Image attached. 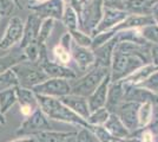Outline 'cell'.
Masks as SVG:
<instances>
[{
  "label": "cell",
  "mask_w": 158,
  "mask_h": 142,
  "mask_svg": "<svg viewBox=\"0 0 158 142\" xmlns=\"http://www.w3.org/2000/svg\"><path fill=\"white\" fill-rule=\"evenodd\" d=\"M38 63L48 78H60V80H67V81H72L77 78V74L73 69L48 59L46 45H40V54Z\"/></svg>",
  "instance_id": "cell-5"
},
{
  "label": "cell",
  "mask_w": 158,
  "mask_h": 142,
  "mask_svg": "<svg viewBox=\"0 0 158 142\" xmlns=\"http://www.w3.org/2000/svg\"><path fill=\"white\" fill-rule=\"evenodd\" d=\"M151 44H137L131 41H117L113 47L110 67L111 82L124 80L135 70L151 63Z\"/></svg>",
  "instance_id": "cell-1"
},
{
  "label": "cell",
  "mask_w": 158,
  "mask_h": 142,
  "mask_svg": "<svg viewBox=\"0 0 158 142\" xmlns=\"http://www.w3.org/2000/svg\"><path fill=\"white\" fill-rule=\"evenodd\" d=\"M77 131H56L45 130L34 134L37 142H77Z\"/></svg>",
  "instance_id": "cell-18"
},
{
  "label": "cell",
  "mask_w": 158,
  "mask_h": 142,
  "mask_svg": "<svg viewBox=\"0 0 158 142\" xmlns=\"http://www.w3.org/2000/svg\"><path fill=\"white\" fill-rule=\"evenodd\" d=\"M104 128L117 140H124L132 135L131 133L126 129V127L123 124V122L119 120V117L116 114L111 113L106 123L104 124Z\"/></svg>",
  "instance_id": "cell-23"
},
{
  "label": "cell",
  "mask_w": 158,
  "mask_h": 142,
  "mask_svg": "<svg viewBox=\"0 0 158 142\" xmlns=\"http://www.w3.org/2000/svg\"><path fill=\"white\" fill-rule=\"evenodd\" d=\"M35 96H37V100H38L39 108L46 115L47 118L69 123V124H73L78 128L83 127V128L90 129L91 126H89L85 120H83L80 116L74 114L71 109H69L65 104H63L58 98L48 97V96H41V95H35Z\"/></svg>",
  "instance_id": "cell-2"
},
{
  "label": "cell",
  "mask_w": 158,
  "mask_h": 142,
  "mask_svg": "<svg viewBox=\"0 0 158 142\" xmlns=\"http://www.w3.org/2000/svg\"><path fill=\"white\" fill-rule=\"evenodd\" d=\"M6 124V118H5V115H2L0 113V126H5Z\"/></svg>",
  "instance_id": "cell-50"
},
{
  "label": "cell",
  "mask_w": 158,
  "mask_h": 142,
  "mask_svg": "<svg viewBox=\"0 0 158 142\" xmlns=\"http://www.w3.org/2000/svg\"><path fill=\"white\" fill-rule=\"evenodd\" d=\"M15 103H17L15 88L4 90L0 93V113L2 115L7 114Z\"/></svg>",
  "instance_id": "cell-27"
},
{
  "label": "cell",
  "mask_w": 158,
  "mask_h": 142,
  "mask_svg": "<svg viewBox=\"0 0 158 142\" xmlns=\"http://www.w3.org/2000/svg\"><path fill=\"white\" fill-rule=\"evenodd\" d=\"M71 34V38L74 44H77L81 47H89L91 49V44H92V37L91 34L85 33L81 30H74V31H69Z\"/></svg>",
  "instance_id": "cell-32"
},
{
  "label": "cell",
  "mask_w": 158,
  "mask_h": 142,
  "mask_svg": "<svg viewBox=\"0 0 158 142\" xmlns=\"http://www.w3.org/2000/svg\"><path fill=\"white\" fill-rule=\"evenodd\" d=\"M32 90L35 95L60 98L63 96L71 94V84H70V81L67 80L48 78L41 84L34 87Z\"/></svg>",
  "instance_id": "cell-9"
},
{
  "label": "cell",
  "mask_w": 158,
  "mask_h": 142,
  "mask_svg": "<svg viewBox=\"0 0 158 142\" xmlns=\"http://www.w3.org/2000/svg\"><path fill=\"white\" fill-rule=\"evenodd\" d=\"M63 104H65L69 109H71L74 114L80 116L83 120H85L90 116L91 111L87 104V98L86 97H81V96H77V95L69 94L66 96H63L58 98Z\"/></svg>",
  "instance_id": "cell-14"
},
{
  "label": "cell",
  "mask_w": 158,
  "mask_h": 142,
  "mask_svg": "<svg viewBox=\"0 0 158 142\" xmlns=\"http://www.w3.org/2000/svg\"><path fill=\"white\" fill-rule=\"evenodd\" d=\"M71 58L72 61L76 63L77 68L80 71H89L91 68L94 67V54L93 50L89 49V47H81L74 44L72 41L71 45Z\"/></svg>",
  "instance_id": "cell-12"
},
{
  "label": "cell",
  "mask_w": 158,
  "mask_h": 142,
  "mask_svg": "<svg viewBox=\"0 0 158 142\" xmlns=\"http://www.w3.org/2000/svg\"><path fill=\"white\" fill-rule=\"evenodd\" d=\"M64 6H65V4L63 2V0H48L41 5L30 8V11H31V13L39 17L41 20H44V19L61 20Z\"/></svg>",
  "instance_id": "cell-11"
},
{
  "label": "cell",
  "mask_w": 158,
  "mask_h": 142,
  "mask_svg": "<svg viewBox=\"0 0 158 142\" xmlns=\"http://www.w3.org/2000/svg\"><path fill=\"white\" fill-rule=\"evenodd\" d=\"M23 50V54L25 56V59L28 62H38L39 61L40 54V45L37 41H33L31 44H28Z\"/></svg>",
  "instance_id": "cell-34"
},
{
  "label": "cell",
  "mask_w": 158,
  "mask_h": 142,
  "mask_svg": "<svg viewBox=\"0 0 158 142\" xmlns=\"http://www.w3.org/2000/svg\"><path fill=\"white\" fill-rule=\"evenodd\" d=\"M156 4L151 0H127L124 2V10L127 14L151 15Z\"/></svg>",
  "instance_id": "cell-22"
},
{
  "label": "cell",
  "mask_w": 158,
  "mask_h": 142,
  "mask_svg": "<svg viewBox=\"0 0 158 142\" xmlns=\"http://www.w3.org/2000/svg\"><path fill=\"white\" fill-rule=\"evenodd\" d=\"M76 139H77V142H98L97 137L90 129L83 128V127H80L77 130Z\"/></svg>",
  "instance_id": "cell-38"
},
{
  "label": "cell",
  "mask_w": 158,
  "mask_h": 142,
  "mask_svg": "<svg viewBox=\"0 0 158 142\" xmlns=\"http://www.w3.org/2000/svg\"><path fill=\"white\" fill-rule=\"evenodd\" d=\"M23 33H24V21L20 17L14 15L10 19L5 33L0 39V52L10 51L14 46L19 45L23 39Z\"/></svg>",
  "instance_id": "cell-7"
},
{
  "label": "cell",
  "mask_w": 158,
  "mask_h": 142,
  "mask_svg": "<svg viewBox=\"0 0 158 142\" xmlns=\"http://www.w3.org/2000/svg\"><path fill=\"white\" fill-rule=\"evenodd\" d=\"M137 87H140L148 91H151L153 94L158 95V71L152 74L149 78H146L143 83H140Z\"/></svg>",
  "instance_id": "cell-37"
},
{
  "label": "cell",
  "mask_w": 158,
  "mask_h": 142,
  "mask_svg": "<svg viewBox=\"0 0 158 142\" xmlns=\"http://www.w3.org/2000/svg\"><path fill=\"white\" fill-rule=\"evenodd\" d=\"M61 23L64 24V26L69 31H74L79 28V18L78 13L76 12V10L73 7L65 5L64 6V12L61 15Z\"/></svg>",
  "instance_id": "cell-26"
},
{
  "label": "cell",
  "mask_w": 158,
  "mask_h": 142,
  "mask_svg": "<svg viewBox=\"0 0 158 142\" xmlns=\"http://www.w3.org/2000/svg\"><path fill=\"white\" fill-rule=\"evenodd\" d=\"M52 52H53V57H54V62L59 63L61 65H66L67 67L70 64V62L72 61L71 52L65 50L64 47H61L59 44L53 47Z\"/></svg>",
  "instance_id": "cell-33"
},
{
  "label": "cell",
  "mask_w": 158,
  "mask_h": 142,
  "mask_svg": "<svg viewBox=\"0 0 158 142\" xmlns=\"http://www.w3.org/2000/svg\"><path fill=\"white\" fill-rule=\"evenodd\" d=\"M46 1H48V0H27V7L30 10V8L38 6V5H41V4L46 2Z\"/></svg>",
  "instance_id": "cell-46"
},
{
  "label": "cell",
  "mask_w": 158,
  "mask_h": 142,
  "mask_svg": "<svg viewBox=\"0 0 158 142\" xmlns=\"http://www.w3.org/2000/svg\"><path fill=\"white\" fill-rule=\"evenodd\" d=\"M116 142H139V136L137 135V133H136V134H133V135H131L130 137H127V139L117 140Z\"/></svg>",
  "instance_id": "cell-47"
},
{
  "label": "cell",
  "mask_w": 158,
  "mask_h": 142,
  "mask_svg": "<svg viewBox=\"0 0 158 142\" xmlns=\"http://www.w3.org/2000/svg\"><path fill=\"white\" fill-rule=\"evenodd\" d=\"M139 32L146 43L151 45H158V25L156 23L139 28Z\"/></svg>",
  "instance_id": "cell-31"
},
{
  "label": "cell",
  "mask_w": 158,
  "mask_h": 142,
  "mask_svg": "<svg viewBox=\"0 0 158 142\" xmlns=\"http://www.w3.org/2000/svg\"><path fill=\"white\" fill-rule=\"evenodd\" d=\"M24 61H26V59H25V56L20 47H18V50H14L13 52L12 51L6 52L4 56H0V74L5 72L7 70H11L14 65Z\"/></svg>",
  "instance_id": "cell-24"
},
{
  "label": "cell",
  "mask_w": 158,
  "mask_h": 142,
  "mask_svg": "<svg viewBox=\"0 0 158 142\" xmlns=\"http://www.w3.org/2000/svg\"><path fill=\"white\" fill-rule=\"evenodd\" d=\"M78 1L79 0H63V2H64L65 5H69V6L73 7V8H76V7H77Z\"/></svg>",
  "instance_id": "cell-49"
},
{
  "label": "cell",
  "mask_w": 158,
  "mask_h": 142,
  "mask_svg": "<svg viewBox=\"0 0 158 142\" xmlns=\"http://www.w3.org/2000/svg\"><path fill=\"white\" fill-rule=\"evenodd\" d=\"M11 70L15 74L17 78H18L19 87L21 88L32 90L34 87H37V85L41 84L43 82L48 80V77L43 71L38 62H20L17 65H14Z\"/></svg>",
  "instance_id": "cell-4"
},
{
  "label": "cell",
  "mask_w": 158,
  "mask_h": 142,
  "mask_svg": "<svg viewBox=\"0 0 158 142\" xmlns=\"http://www.w3.org/2000/svg\"><path fill=\"white\" fill-rule=\"evenodd\" d=\"M126 15H127V13H126L125 11L111 10V8H103L102 10L100 20L98 21L97 26L94 27V30L92 31L91 37H93L94 34L113 30L117 25H119L122 21L125 19Z\"/></svg>",
  "instance_id": "cell-10"
},
{
  "label": "cell",
  "mask_w": 158,
  "mask_h": 142,
  "mask_svg": "<svg viewBox=\"0 0 158 142\" xmlns=\"http://www.w3.org/2000/svg\"><path fill=\"white\" fill-rule=\"evenodd\" d=\"M14 4H15V6H17V8H19V10H21L23 8V6H21V2H20V0H12Z\"/></svg>",
  "instance_id": "cell-51"
},
{
  "label": "cell",
  "mask_w": 158,
  "mask_h": 142,
  "mask_svg": "<svg viewBox=\"0 0 158 142\" xmlns=\"http://www.w3.org/2000/svg\"><path fill=\"white\" fill-rule=\"evenodd\" d=\"M10 142H37L35 137L32 135H28V136H21V137H18L15 140H12Z\"/></svg>",
  "instance_id": "cell-45"
},
{
  "label": "cell",
  "mask_w": 158,
  "mask_h": 142,
  "mask_svg": "<svg viewBox=\"0 0 158 142\" xmlns=\"http://www.w3.org/2000/svg\"><path fill=\"white\" fill-rule=\"evenodd\" d=\"M156 71H158L157 65H155L153 63H149V64H145L143 67L138 68L137 70H135L133 72H131L129 76H126L125 78L122 80V81L126 84L137 87L140 83H143L146 78H149L152 74H155Z\"/></svg>",
  "instance_id": "cell-21"
},
{
  "label": "cell",
  "mask_w": 158,
  "mask_h": 142,
  "mask_svg": "<svg viewBox=\"0 0 158 142\" xmlns=\"http://www.w3.org/2000/svg\"><path fill=\"white\" fill-rule=\"evenodd\" d=\"M150 54H151V63L158 67V45H151Z\"/></svg>",
  "instance_id": "cell-44"
},
{
  "label": "cell",
  "mask_w": 158,
  "mask_h": 142,
  "mask_svg": "<svg viewBox=\"0 0 158 142\" xmlns=\"http://www.w3.org/2000/svg\"><path fill=\"white\" fill-rule=\"evenodd\" d=\"M148 129H150L156 136L158 135V104L153 105V115H152V120Z\"/></svg>",
  "instance_id": "cell-42"
},
{
  "label": "cell",
  "mask_w": 158,
  "mask_h": 142,
  "mask_svg": "<svg viewBox=\"0 0 158 142\" xmlns=\"http://www.w3.org/2000/svg\"><path fill=\"white\" fill-rule=\"evenodd\" d=\"M15 95H17V103H19L20 113L25 117L30 116L35 109L39 108L37 96L31 89L17 87Z\"/></svg>",
  "instance_id": "cell-13"
},
{
  "label": "cell",
  "mask_w": 158,
  "mask_h": 142,
  "mask_svg": "<svg viewBox=\"0 0 158 142\" xmlns=\"http://www.w3.org/2000/svg\"><path fill=\"white\" fill-rule=\"evenodd\" d=\"M116 34L114 31H106V32H102V33L94 34L92 37V44H91V50H94L97 47L102 46L103 44H105L106 41H109L112 37Z\"/></svg>",
  "instance_id": "cell-36"
},
{
  "label": "cell",
  "mask_w": 158,
  "mask_h": 142,
  "mask_svg": "<svg viewBox=\"0 0 158 142\" xmlns=\"http://www.w3.org/2000/svg\"><path fill=\"white\" fill-rule=\"evenodd\" d=\"M103 8H111V10H124V1L123 0H103L102 2Z\"/></svg>",
  "instance_id": "cell-40"
},
{
  "label": "cell",
  "mask_w": 158,
  "mask_h": 142,
  "mask_svg": "<svg viewBox=\"0 0 158 142\" xmlns=\"http://www.w3.org/2000/svg\"><path fill=\"white\" fill-rule=\"evenodd\" d=\"M45 130H52V127L46 115L41 111V109L37 108L31 115L25 117V120L21 122L20 127L17 129L15 134L18 136H33L37 133L45 131Z\"/></svg>",
  "instance_id": "cell-6"
},
{
  "label": "cell",
  "mask_w": 158,
  "mask_h": 142,
  "mask_svg": "<svg viewBox=\"0 0 158 142\" xmlns=\"http://www.w3.org/2000/svg\"><path fill=\"white\" fill-rule=\"evenodd\" d=\"M151 1H156V2H158V0H151Z\"/></svg>",
  "instance_id": "cell-52"
},
{
  "label": "cell",
  "mask_w": 158,
  "mask_h": 142,
  "mask_svg": "<svg viewBox=\"0 0 158 142\" xmlns=\"http://www.w3.org/2000/svg\"><path fill=\"white\" fill-rule=\"evenodd\" d=\"M15 4L12 0H0V17H10L15 11Z\"/></svg>",
  "instance_id": "cell-39"
},
{
  "label": "cell",
  "mask_w": 158,
  "mask_h": 142,
  "mask_svg": "<svg viewBox=\"0 0 158 142\" xmlns=\"http://www.w3.org/2000/svg\"><path fill=\"white\" fill-rule=\"evenodd\" d=\"M90 130L92 131L94 136L97 137L98 142H116L117 139H114L113 136L104 128V126H100V127H96V126H91Z\"/></svg>",
  "instance_id": "cell-35"
},
{
  "label": "cell",
  "mask_w": 158,
  "mask_h": 142,
  "mask_svg": "<svg viewBox=\"0 0 158 142\" xmlns=\"http://www.w3.org/2000/svg\"><path fill=\"white\" fill-rule=\"evenodd\" d=\"M110 111L106 107L103 108H99L97 110L92 111L90 116L86 118V122L89 126H96V127H100V126H104L110 116Z\"/></svg>",
  "instance_id": "cell-28"
},
{
  "label": "cell",
  "mask_w": 158,
  "mask_h": 142,
  "mask_svg": "<svg viewBox=\"0 0 158 142\" xmlns=\"http://www.w3.org/2000/svg\"><path fill=\"white\" fill-rule=\"evenodd\" d=\"M140 103L132 101H125L120 103L117 108L113 110V114L119 117L126 129L132 135L138 133V108Z\"/></svg>",
  "instance_id": "cell-8"
},
{
  "label": "cell",
  "mask_w": 158,
  "mask_h": 142,
  "mask_svg": "<svg viewBox=\"0 0 158 142\" xmlns=\"http://www.w3.org/2000/svg\"><path fill=\"white\" fill-rule=\"evenodd\" d=\"M116 43L117 41L114 39V36H113L110 41H106L105 44H103L102 46H99L93 50L94 59H96L94 65L110 69V67H111L112 52H113V47L116 45Z\"/></svg>",
  "instance_id": "cell-17"
},
{
  "label": "cell",
  "mask_w": 158,
  "mask_h": 142,
  "mask_svg": "<svg viewBox=\"0 0 158 142\" xmlns=\"http://www.w3.org/2000/svg\"><path fill=\"white\" fill-rule=\"evenodd\" d=\"M153 103L150 101L143 102L138 108V130L148 128L153 115Z\"/></svg>",
  "instance_id": "cell-25"
},
{
  "label": "cell",
  "mask_w": 158,
  "mask_h": 142,
  "mask_svg": "<svg viewBox=\"0 0 158 142\" xmlns=\"http://www.w3.org/2000/svg\"><path fill=\"white\" fill-rule=\"evenodd\" d=\"M152 18H153V20H155V23L158 25V2L155 5V7H153V11H152Z\"/></svg>",
  "instance_id": "cell-48"
},
{
  "label": "cell",
  "mask_w": 158,
  "mask_h": 142,
  "mask_svg": "<svg viewBox=\"0 0 158 142\" xmlns=\"http://www.w3.org/2000/svg\"><path fill=\"white\" fill-rule=\"evenodd\" d=\"M140 133L138 134L139 142H157L156 141V135L152 133L150 129L145 128L143 130H139Z\"/></svg>",
  "instance_id": "cell-41"
},
{
  "label": "cell",
  "mask_w": 158,
  "mask_h": 142,
  "mask_svg": "<svg viewBox=\"0 0 158 142\" xmlns=\"http://www.w3.org/2000/svg\"><path fill=\"white\" fill-rule=\"evenodd\" d=\"M72 38H71V34L70 32H66L65 34H63L61 36V38H60V41H59V45L61 47H64L65 50L67 51H71V45H72Z\"/></svg>",
  "instance_id": "cell-43"
},
{
  "label": "cell",
  "mask_w": 158,
  "mask_h": 142,
  "mask_svg": "<svg viewBox=\"0 0 158 142\" xmlns=\"http://www.w3.org/2000/svg\"><path fill=\"white\" fill-rule=\"evenodd\" d=\"M41 19L39 17H37L35 14L30 13L27 15L26 21L24 23V33H23V39L20 41L19 47H24L31 44L33 41H37L38 33H39V28L41 25Z\"/></svg>",
  "instance_id": "cell-16"
},
{
  "label": "cell",
  "mask_w": 158,
  "mask_h": 142,
  "mask_svg": "<svg viewBox=\"0 0 158 142\" xmlns=\"http://www.w3.org/2000/svg\"><path fill=\"white\" fill-rule=\"evenodd\" d=\"M111 83V78H110V74L106 76L103 80V82L99 84L97 89L93 91L92 94L87 97V104L90 111L92 113L94 110L99 108H103L106 105V101H107V91H109V85Z\"/></svg>",
  "instance_id": "cell-15"
},
{
  "label": "cell",
  "mask_w": 158,
  "mask_h": 142,
  "mask_svg": "<svg viewBox=\"0 0 158 142\" xmlns=\"http://www.w3.org/2000/svg\"><path fill=\"white\" fill-rule=\"evenodd\" d=\"M19 87L18 78L12 70H7L5 72L0 74V93L4 90L13 89Z\"/></svg>",
  "instance_id": "cell-30"
},
{
  "label": "cell",
  "mask_w": 158,
  "mask_h": 142,
  "mask_svg": "<svg viewBox=\"0 0 158 142\" xmlns=\"http://www.w3.org/2000/svg\"><path fill=\"white\" fill-rule=\"evenodd\" d=\"M155 24L152 15H138V14H127L126 18L119 25L114 27L112 31L118 32L122 30H130V28H142L148 25Z\"/></svg>",
  "instance_id": "cell-19"
},
{
  "label": "cell",
  "mask_w": 158,
  "mask_h": 142,
  "mask_svg": "<svg viewBox=\"0 0 158 142\" xmlns=\"http://www.w3.org/2000/svg\"><path fill=\"white\" fill-rule=\"evenodd\" d=\"M54 23H56V20H53V19H44L41 21L38 38H37V43L39 45H46L47 39L50 38L53 28H54V25H56Z\"/></svg>",
  "instance_id": "cell-29"
},
{
  "label": "cell",
  "mask_w": 158,
  "mask_h": 142,
  "mask_svg": "<svg viewBox=\"0 0 158 142\" xmlns=\"http://www.w3.org/2000/svg\"><path fill=\"white\" fill-rule=\"evenodd\" d=\"M123 1H124V2H125V1H127V0H123Z\"/></svg>",
  "instance_id": "cell-54"
},
{
  "label": "cell",
  "mask_w": 158,
  "mask_h": 142,
  "mask_svg": "<svg viewBox=\"0 0 158 142\" xmlns=\"http://www.w3.org/2000/svg\"><path fill=\"white\" fill-rule=\"evenodd\" d=\"M124 83L122 81L113 82L109 85V91H107V101H106V108L109 109L110 113H113V110L118 107L120 103L124 102Z\"/></svg>",
  "instance_id": "cell-20"
},
{
  "label": "cell",
  "mask_w": 158,
  "mask_h": 142,
  "mask_svg": "<svg viewBox=\"0 0 158 142\" xmlns=\"http://www.w3.org/2000/svg\"><path fill=\"white\" fill-rule=\"evenodd\" d=\"M1 19H2V18H1V17H0V23H1Z\"/></svg>",
  "instance_id": "cell-53"
},
{
  "label": "cell",
  "mask_w": 158,
  "mask_h": 142,
  "mask_svg": "<svg viewBox=\"0 0 158 142\" xmlns=\"http://www.w3.org/2000/svg\"><path fill=\"white\" fill-rule=\"evenodd\" d=\"M109 74H110V69L94 65L89 71H86L84 76L79 77L78 80L76 78L70 81L71 94L87 98Z\"/></svg>",
  "instance_id": "cell-3"
}]
</instances>
